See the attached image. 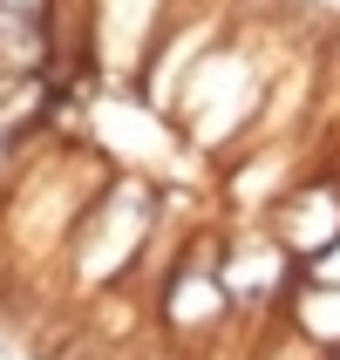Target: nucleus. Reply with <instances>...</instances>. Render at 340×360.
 <instances>
[{
	"label": "nucleus",
	"mask_w": 340,
	"mask_h": 360,
	"mask_svg": "<svg viewBox=\"0 0 340 360\" xmlns=\"http://www.w3.org/2000/svg\"><path fill=\"white\" fill-rule=\"evenodd\" d=\"M293 333H306L320 354H340V285L306 279V292L293 300Z\"/></svg>",
	"instance_id": "1"
},
{
	"label": "nucleus",
	"mask_w": 340,
	"mask_h": 360,
	"mask_svg": "<svg viewBox=\"0 0 340 360\" xmlns=\"http://www.w3.org/2000/svg\"><path fill=\"white\" fill-rule=\"evenodd\" d=\"M306 265V279L313 285H340V238L327 245V252H313V259H300Z\"/></svg>",
	"instance_id": "2"
}]
</instances>
